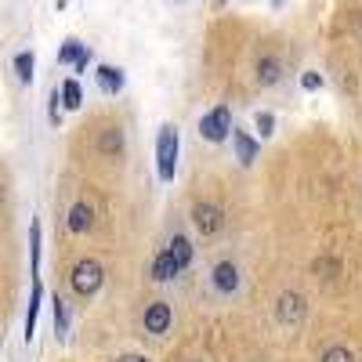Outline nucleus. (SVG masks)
Instances as JSON below:
<instances>
[{
	"label": "nucleus",
	"mask_w": 362,
	"mask_h": 362,
	"mask_svg": "<svg viewBox=\"0 0 362 362\" xmlns=\"http://www.w3.org/2000/svg\"><path fill=\"white\" fill-rule=\"evenodd\" d=\"M319 362H355V358H351V351H348L344 344H334V348H326V351H322Z\"/></svg>",
	"instance_id": "nucleus-22"
},
{
	"label": "nucleus",
	"mask_w": 362,
	"mask_h": 362,
	"mask_svg": "<svg viewBox=\"0 0 362 362\" xmlns=\"http://www.w3.org/2000/svg\"><path fill=\"white\" fill-rule=\"evenodd\" d=\"M174 276H181L177 261L170 257V250H160V254H156V261H153V279H156V283H170Z\"/></svg>",
	"instance_id": "nucleus-13"
},
{
	"label": "nucleus",
	"mask_w": 362,
	"mask_h": 362,
	"mask_svg": "<svg viewBox=\"0 0 362 362\" xmlns=\"http://www.w3.org/2000/svg\"><path fill=\"white\" fill-rule=\"evenodd\" d=\"M29 250H33V276H40V221L29 228Z\"/></svg>",
	"instance_id": "nucleus-21"
},
{
	"label": "nucleus",
	"mask_w": 362,
	"mask_h": 362,
	"mask_svg": "<svg viewBox=\"0 0 362 362\" xmlns=\"http://www.w3.org/2000/svg\"><path fill=\"white\" fill-rule=\"evenodd\" d=\"M300 87H305V90H319V87H322V76H319L315 69H308L305 76H300Z\"/></svg>",
	"instance_id": "nucleus-23"
},
{
	"label": "nucleus",
	"mask_w": 362,
	"mask_h": 362,
	"mask_svg": "<svg viewBox=\"0 0 362 362\" xmlns=\"http://www.w3.org/2000/svg\"><path fill=\"white\" fill-rule=\"evenodd\" d=\"M254 127H257L261 138H272V134H276V116H272L268 109H261V112L254 116Z\"/></svg>",
	"instance_id": "nucleus-20"
},
{
	"label": "nucleus",
	"mask_w": 362,
	"mask_h": 362,
	"mask_svg": "<svg viewBox=\"0 0 362 362\" xmlns=\"http://www.w3.org/2000/svg\"><path fill=\"white\" fill-rule=\"evenodd\" d=\"M33 69H37L33 51H18V54H15V76H18L22 83H33Z\"/></svg>",
	"instance_id": "nucleus-17"
},
{
	"label": "nucleus",
	"mask_w": 362,
	"mask_h": 362,
	"mask_svg": "<svg viewBox=\"0 0 362 362\" xmlns=\"http://www.w3.org/2000/svg\"><path fill=\"white\" fill-rule=\"evenodd\" d=\"M98 153H102V156H116V153H124V131H119V127L102 131V138H98Z\"/></svg>",
	"instance_id": "nucleus-15"
},
{
	"label": "nucleus",
	"mask_w": 362,
	"mask_h": 362,
	"mask_svg": "<svg viewBox=\"0 0 362 362\" xmlns=\"http://www.w3.org/2000/svg\"><path fill=\"white\" fill-rule=\"evenodd\" d=\"M232 109L228 105H214L210 112H203V119H199V134L206 138V141H225L228 134H232Z\"/></svg>",
	"instance_id": "nucleus-3"
},
{
	"label": "nucleus",
	"mask_w": 362,
	"mask_h": 362,
	"mask_svg": "<svg viewBox=\"0 0 362 362\" xmlns=\"http://www.w3.org/2000/svg\"><path fill=\"white\" fill-rule=\"evenodd\" d=\"M145 334H153V337H163L167 329H170V322H174V312H170V305L167 300H153V305L145 308Z\"/></svg>",
	"instance_id": "nucleus-6"
},
{
	"label": "nucleus",
	"mask_w": 362,
	"mask_h": 362,
	"mask_svg": "<svg viewBox=\"0 0 362 362\" xmlns=\"http://www.w3.org/2000/svg\"><path fill=\"white\" fill-rule=\"evenodd\" d=\"M83 51H87V47H83L80 40H73V37H69L62 47H58V62H62V66H73V62H76V58H80Z\"/></svg>",
	"instance_id": "nucleus-19"
},
{
	"label": "nucleus",
	"mask_w": 362,
	"mask_h": 362,
	"mask_svg": "<svg viewBox=\"0 0 362 362\" xmlns=\"http://www.w3.org/2000/svg\"><path fill=\"white\" fill-rule=\"evenodd\" d=\"M276 315H279V322H283V326H297V322H305V315H308L305 297H300L297 290L279 293V308H276Z\"/></svg>",
	"instance_id": "nucleus-5"
},
{
	"label": "nucleus",
	"mask_w": 362,
	"mask_h": 362,
	"mask_svg": "<svg viewBox=\"0 0 362 362\" xmlns=\"http://www.w3.org/2000/svg\"><path fill=\"white\" fill-rule=\"evenodd\" d=\"M69 232L73 235H83V232H90V228H95V206H90V203H73V210H69Z\"/></svg>",
	"instance_id": "nucleus-9"
},
{
	"label": "nucleus",
	"mask_w": 362,
	"mask_h": 362,
	"mask_svg": "<svg viewBox=\"0 0 362 362\" xmlns=\"http://www.w3.org/2000/svg\"><path fill=\"white\" fill-rule=\"evenodd\" d=\"M69 283H73V290H76L80 297H95V293L102 290V283H105V268H102L95 257H83V261H76Z\"/></svg>",
	"instance_id": "nucleus-2"
},
{
	"label": "nucleus",
	"mask_w": 362,
	"mask_h": 362,
	"mask_svg": "<svg viewBox=\"0 0 362 362\" xmlns=\"http://www.w3.org/2000/svg\"><path fill=\"white\" fill-rule=\"evenodd\" d=\"M279 80H283V62H279L276 54H264L261 62H257V83L261 87H276Z\"/></svg>",
	"instance_id": "nucleus-12"
},
{
	"label": "nucleus",
	"mask_w": 362,
	"mask_h": 362,
	"mask_svg": "<svg viewBox=\"0 0 362 362\" xmlns=\"http://www.w3.org/2000/svg\"><path fill=\"white\" fill-rule=\"evenodd\" d=\"M192 225L199 235H218L225 228V210L218 203H196L192 206Z\"/></svg>",
	"instance_id": "nucleus-4"
},
{
	"label": "nucleus",
	"mask_w": 362,
	"mask_h": 362,
	"mask_svg": "<svg viewBox=\"0 0 362 362\" xmlns=\"http://www.w3.org/2000/svg\"><path fill=\"white\" fill-rule=\"evenodd\" d=\"M87 66H90V51H83V54L76 58V62H73V69H76V73H87Z\"/></svg>",
	"instance_id": "nucleus-24"
},
{
	"label": "nucleus",
	"mask_w": 362,
	"mask_h": 362,
	"mask_svg": "<svg viewBox=\"0 0 362 362\" xmlns=\"http://www.w3.org/2000/svg\"><path fill=\"white\" fill-rule=\"evenodd\" d=\"M51 308H54V337L62 341V337H69V300L54 297Z\"/></svg>",
	"instance_id": "nucleus-16"
},
{
	"label": "nucleus",
	"mask_w": 362,
	"mask_h": 362,
	"mask_svg": "<svg viewBox=\"0 0 362 362\" xmlns=\"http://www.w3.org/2000/svg\"><path fill=\"white\" fill-rule=\"evenodd\" d=\"M210 279H214V290L218 293H235L239 290V268H235V261H218L214 264V272H210Z\"/></svg>",
	"instance_id": "nucleus-7"
},
{
	"label": "nucleus",
	"mask_w": 362,
	"mask_h": 362,
	"mask_svg": "<svg viewBox=\"0 0 362 362\" xmlns=\"http://www.w3.org/2000/svg\"><path fill=\"white\" fill-rule=\"evenodd\" d=\"M167 250H170V257L177 261V268H181V272H185V268L192 264V243H189L185 235H174L170 243H167Z\"/></svg>",
	"instance_id": "nucleus-14"
},
{
	"label": "nucleus",
	"mask_w": 362,
	"mask_h": 362,
	"mask_svg": "<svg viewBox=\"0 0 362 362\" xmlns=\"http://www.w3.org/2000/svg\"><path fill=\"white\" fill-rule=\"evenodd\" d=\"M232 145H235V160L243 163V167H250V163L257 160V138H254L250 131L232 127Z\"/></svg>",
	"instance_id": "nucleus-8"
},
{
	"label": "nucleus",
	"mask_w": 362,
	"mask_h": 362,
	"mask_svg": "<svg viewBox=\"0 0 362 362\" xmlns=\"http://www.w3.org/2000/svg\"><path fill=\"white\" fill-rule=\"evenodd\" d=\"M58 98H62L66 109H80V105H83V90H80L76 80H66L62 87H58Z\"/></svg>",
	"instance_id": "nucleus-18"
},
{
	"label": "nucleus",
	"mask_w": 362,
	"mask_h": 362,
	"mask_svg": "<svg viewBox=\"0 0 362 362\" xmlns=\"http://www.w3.org/2000/svg\"><path fill=\"white\" fill-rule=\"evenodd\" d=\"M40 305H44V283H40V276H33V290H29V312H25V341H33V334H37Z\"/></svg>",
	"instance_id": "nucleus-10"
},
{
	"label": "nucleus",
	"mask_w": 362,
	"mask_h": 362,
	"mask_svg": "<svg viewBox=\"0 0 362 362\" xmlns=\"http://www.w3.org/2000/svg\"><path fill=\"white\" fill-rule=\"evenodd\" d=\"M95 80H98V87L105 90V95H119V90H124V69L119 66H98Z\"/></svg>",
	"instance_id": "nucleus-11"
},
{
	"label": "nucleus",
	"mask_w": 362,
	"mask_h": 362,
	"mask_svg": "<svg viewBox=\"0 0 362 362\" xmlns=\"http://www.w3.org/2000/svg\"><path fill=\"white\" fill-rule=\"evenodd\" d=\"M177 153H181L177 127L163 124V127H160V134H156V174H160V181H174V170H177Z\"/></svg>",
	"instance_id": "nucleus-1"
},
{
	"label": "nucleus",
	"mask_w": 362,
	"mask_h": 362,
	"mask_svg": "<svg viewBox=\"0 0 362 362\" xmlns=\"http://www.w3.org/2000/svg\"><path fill=\"white\" fill-rule=\"evenodd\" d=\"M116 362H148V358H145V355H119Z\"/></svg>",
	"instance_id": "nucleus-25"
}]
</instances>
